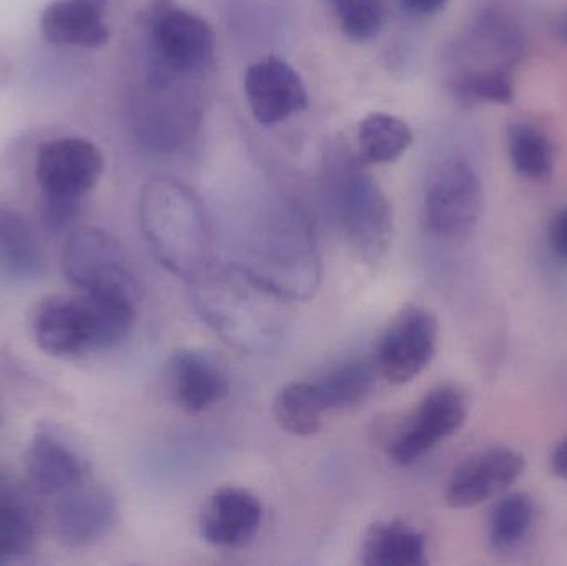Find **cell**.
Returning <instances> with one entry per match:
<instances>
[{
  "label": "cell",
  "instance_id": "1",
  "mask_svg": "<svg viewBox=\"0 0 567 566\" xmlns=\"http://www.w3.org/2000/svg\"><path fill=\"white\" fill-rule=\"evenodd\" d=\"M189 285L196 311L226 344L255 356L281 346L287 301L241 266L213 265Z\"/></svg>",
  "mask_w": 567,
  "mask_h": 566
},
{
  "label": "cell",
  "instance_id": "2",
  "mask_svg": "<svg viewBox=\"0 0 567 566\" xmlns=\"http://www.w3.org/2000/svg\"><path fill=\"white\" fill-rule=\"evenodd\" d=\"M135 298L79 291L43 299L33 316V336L47 354L79 358L115 348L135 322Z\"/></svg>",
  "mask_w": 567,
  "mask_h": 566
},
{
  "label": "cell",
  "instance_id": "3",
  "mask_svg": "<svg viewBox=\"0 0 567 566\" xmlns=\"http://www.w3.org/2000/svg\"><path fill=\"white\" fill-rule=\"evenodd\" d=\"M143 236L153 256L185 281L212 268L213 241L202 203L189 189L168 179H156L140 203Z\"/></svg>",
  "mask_w": 567,
  "mask_h": 566
},
{
  "label": "cell",
  "instance_id": "4",
  "mask_svg": "<svg viewBox=\"0 0 567 566\" xmlns=\"http://www.w3.org/2000/svg\"><path fill=\"white\" fill-rule=\"evenodd\" d=\"M326 189L333 218L357 256L379 265L393 238L392 206L349 146H333L326 162Z\"/></svg>",
  "mask_w": 567,
  "mask_h": 566
},
{
  "label": "cell",
  "instance_id": "5",
  "mask_svg": "<svg viewBox=\"0 0 567 566\" xmlns=\"http://www.w3.org/2000/svg\"><path fill=\"white\" fill-rule=\"evenodd\" d=\"M239 266L287 302L309 301L322 279V256L312 229L302 215L292 212L279 216L258 236Z\"/></svg>",
  "mask_w": 567,
  "mask_h": 566
},
{
  "label": "cell",
  "instance_id": "6",
  "mask_svg": "<svg viewBox=\"0 0 567 566\" xmlns=\"http://www.w3.org/2000/svg\"><path fill=\"white\" fill-rule=\"evenodd\" d=\"M103 168L102 152L89 140L60 138L40 146L35 176L45 198L47 228L59 231L75 218L80 202L95 188Z\"/></svg>",
  "mask_w": 567,
  "mask_h": 566
},
{
  "label": "cell",
  "instance_id": "7",
  "mask_svg": "<svg viewBox=\"0 0 567 566\" xmlns=\"http://www.w3.org/2000/svg\"><path fill=\"white\" fill-rule=\"evenodd\" d=\"M150 80L165 85L212 63L216 33L202 17L175 6V0H153L148 10Z\"/></svg>",
  "mask_w": 567,
  "mask_h": 566
},
{
  "label": "cell",
  "instance_id": "8",
  "mask_svg": "<svg viewBox=\"0 0 567 566\" xmlns=\"http://www.w3.org/2000/svg\"><path fill=\"white\" fill-rule=\"evenodd\" d=\"M482 179L462 158L440 163L423 193V223L436 238L458 239L468 235L482 218Z\"/></svg>",
  "mask_w": 567,
  "mask_h": 566
},
{
  "label": "cell",
  "instance_id": "9",
  "mask_svg": "<svg viewBox=\"0 0 567 566\" xmlns=\"http://www.w3.org/2000/svg\"><path fill=\"white\" fill-rule=\"evenodd\" d=\"M63 271L79 291L116 292L136 299L138 285L130 259L115 238L96 228H80L63 249Z\"/></svg>",
  "mask_w": 567,
  "mask_h": 566
},
{
  "label": "cell",
  "instance_id": "10",
  "mask_svg": "<svg viewBox=\"0 0 567 566\" xmlns=\"http://www.w3.org/2000/svg\"><path fill=\"white\" fill-rule=\"evenodd\" d=\"M468 402L456 385L442 384L432 389L403 422L390 444V455L400 465H410L465 424Z\"/></svg>",
  "mask_w": 567,
  "mask_h": 566
},
{
  "label": "cell",
  "instance_id": "11",
  "mask_svg": "<svg viewBox=\"0 0 567 566\" xmlns=\"http://www.w3.org/2000/svg\"><path fill=\"white\" fill-rule=\"evenodd\" d=\"M436 344L439 322L435 316L420 306H409L380 339L377 368L390 384H409L429 368L435 358Z\"/></svg>",
  "mask_w": 567,
  "mask_h": 566
},
{
  "label": "cell",
  "instance_id": "12",
  "mask_svg": "<svg viewBox=\"0 0 567 566\" xmlns=\"http://www.w3.org/2000/svg\"><path fill=\"white\" fill-rule=\"evenodd\" d=\"M115 518V497L92 475L56 495L53 505V527L66 547L82 548L95 544L109 534Z\"/></svg>",
  "mask_w": 567,
  "mask_h": 566
},
{
  "label": "cell",
  "instance_id": "13",
  "mask_svg": "<svg viewBox=\"0 0 567 566\" xmlns=\"http://www.w3.org/2000/svg\"><path fill=\"white\" fill-rule=\"evenodd\" d=\"M526 469L522 452L492 447L463 461L450 477L445 501L453 508H472L485 504L512 487Z\"/></svg>",
  "mask_w": 567,
  "mask_h": 566
},
{
  "label": "cell",
  "instance_id": "14",
  "mask_svg": "<svg viewBox=\"0 0 567 566\" xmlns=\"http://www.w3.org/2000/svg\"><path fill=\"white\" fill-rule=\"evenodd\" d=\"M246 99L256 122L275 126L307 109L309 96L303 80L292 65L269 55L249 66L245 76Z\"/></svg>",
  "mask_w": 567,
  "mask_h": 566
},
{
  "label": "cell",
  "instance_id": "15",
  "mask_svg": "<svg viewBox=\"0 0 567 566\" xmlns=\"http://www.w3.org/2000/svg\"><path fill=\"white\" fill-rule=\"evenodd\" d=\"M30 485L47 497H56L92 475L89 462L66 435L43 425L30 439L25 454Z\"/></svg>",
  "mask_w": 567,
  "mask_h": 566
},
{
  "label": "cell",
  "instance_id": "16",
  "mask_svg": "<svg viewBox=\"0 0 567 566\" xmlns=\"http://www.w3.org/2000/svg\"><path fill=\"white\" fill-rule=\"evenodd\" d=\"M262 524V505L256 495L243 488L216 491L202 514L203 538L213 547H246Z\"/></svg>",
  "mask_w": 567,
  "mask_h": 566
},
{
  "label": "cell",
  "instance_id": "17",
  "mask_svg": "<svg viewBox=\"0 0 567 566\" xmlns=\"http://www.w3.org/2000/svg\"><path fill=\"white\" fill-rule=\"evenodd\" d=\"M168 378L173 398L189 414L208 411L228 394L221 369L199 352H176L169 361Z\"/></svg>",
  "mask_w": 567,
  "mask_h": 566
},
{
  "label": "cell",
  "instance_id": "18",
  "mask_svg": "<svg viewBox=\"0 0 567 566\" xmlns=\"http://www.w3.org/2000/svg\"><path fill=\"white\" fill-rule=\"evenodd\" d=\"M105 0H56L42 16L43 35L55 45L99 49L110 39L103 22Z\"/></svg>",
  "mask_w": 567,
  "mask_h": 566
},
{
  "label": "cell",
  "instance_id": "19",
  "mask_svg": "<svg viewBox=\"0 0 567 566\" xmlns=\"http://www.w3.org/2000/svg\"><path fill=\"white\" fill-rule=\"evenodd\" d=\"M362 562L367 566H425V535L402 522H382L367 532Z\"/></svg>",
  "mask_w": 567,
  "mask_h": 566
},
{
  "label": "cell",
  "instance_id": "20",
  "mask_svg": "<svg viewBox=\"0 0 567 566\" xmlns=\"http://www.w3.org/2000/svg\"><path fill=\"white\" fill-rule=\"evenodd\" d=\"M45 268L42 248L29 223L0 209V275L12 281H32Z\"/></svg>",
  "mask_w": 567,
  "mask_h": 566
},
{
  "label": "cell",
  "instance_id": "21",
  "mask_svg": "<svg viewBox=\"0 0 567 566\" xmlns=\"http://www.w3.org/2000/svg\"><path fill=\"white\" fill-rule=\"evenodd\" d=\"M412 142V128L399 116L372 113L360 122L359 156L363 163L383 165L395 162L405 155Z\"/></svg>",
  "mask_w": 567,
  "mask_h": 566
},
{
  "label": "cell",
  "instance_id": "22",
  "mask_svg": "<svg viewBox=\"0 0 567 566\" xmlns=\"http://www.w3.org/2000/svg\"><path fill=\"white\" fill-rule=\"evenodd\" d=\"M37 541L32 512L0 482V566L20 564L33 552Z\"/></svg>",
  "mask_w": 567,
  "mask_h": 566
},
{
  "label": "cell",
  "instance_id": "23",
  "mask_svg": "<svg viewBox=\"0 0 567 566\" xmlns=\"http://www.w3.org/2000/svg\"><path fill=\"white\" fill-rule=\"evenodd\" d=\"M373 382V366L363 359H350L312 384L327 412L359 405L372 391Z\"/></svg>",
  "mask_w": 567,
  "mask_h": 566
},
{
  "label": "cell",
  "instance_id": "24",
  "mask_svg": "<svg viewBox=\"0 0 567 566\" xmlns=\"http://www.w3.org/2000/svg\"><path fill=\"white\" fill-rule=\"evenodd\" d=\"M272 414L282 431L297 438H310L320 431L326 409L312 382H293L276 395Z\"/></svg>",
  "mask_w": 567,
  "mask_h": 566
},
{
  "label": "cell",
  "instance_id": "25",
  "mask_svg": "<svg viewBox=\"0 0 567 566\" xmlns=\"http://www.w3.org/2000/svg\"><path fill=\"white\" fill-rule=\"evenodd\" d=\"M536 504L525 492L505 495L489 517V545L496 552L518 547L535 524Z\"/></svg>",
  "mask_w": 567,
  "mask_h": 566
},
{
  "label": "cell",
  "instance_id": "26",
  "mask_svg": "<svg viewBox=\"0 0 567 566\" xmlns=\"http://www.w3.org/2000/svg\"><path fill=\"white\" fill-rule=\"evenodd\" d=\"M508 152L513 168L526 178H546L555 168L553 143L532 123L513 122L508 126Z\"/></svg>",
  "mask_w": 567,
  "mask_h": 566
},
{
  "label": "cell",
  "instance_id": "27",
  "mask_svg": "<svg viewBox=\"0 0 567 566\" xmlns=\"http://www.w3.org/2000/svg\"><path fill=\"white\" fill-rule=\"evenodd\" d=\"M450 92L462 105H506L515 99L513 70H466L450 79Z\"/></svg>",
  "mask_w": 567,
  "mask_h": 566
},
{
  "label": "cell",
  "instance_id": "28",
  "mask_svg": "<svg viewBox=\"0 0 567 566\" xmlns=\"http://www.w3.org/2000/svg\"><path fill=\"white\" fill-rule=\"evenodd\" d=\"M352 42L375 39L386 22V0H323Z\"/></svg>",
  "mask_w": 567,
  "mask_h": 566
},
{
  "label": "cell",
  "instance_id": "29",
  "mask_svg": "<svg viewBox=\"0 0 567 566\" xmlns=\"http://www.w3.org/2000/svg\"><path fill=\"white\" fill-rule=\"evenodd\" d=\"M549 246L561 261L567 263V208L559 212L549 225Z\"/></svg>",
  "mask_w": 567,
  "mask_h": 566
},
{
  "label": "cell",
  "instance_id": "30",
  "mask_svg": "<svg viewBox=\"0 0 567 566\" xmlns=\"http://www.w3.org/2000/svg\"><path fill=\"white\" fill-rule=\"evenodd\" d=\"M446 2L449 0H400V3L415 16H435L446 6Z\"/></svg>",
  "mask_w": 567,
  "mask_h": 566
},
{
  "label": "cell",
  "instance_id": "31",
  "mask_svg": "<svg viewBox=\"0 0 567 566\" xmlns=\"http://www.w3.org/2000/svg\"><path fill=\"white\" fill-rule=\"evenodd\" d=\"M553 472L563 481H567V438L556 445L551 455Z\"/></svg>",
  "mask_w": 567,
  "mask_h": 566
},
{
  "label": "cell",
  "instance_id": "32",
  "mask_svg": "<svg viewBox=\"0 0 567 566\" xmlns=\"http://www.w3.org/2000/svg\"><path fill=\"white\" fill-rule=\"evenodd\" d=\"M556 32H558L559 39L567 45V9L559 16L558 22H556Z\"/></svg>",
  "mask_w": 567,
  "mask_h": 566
}]
</instances>
